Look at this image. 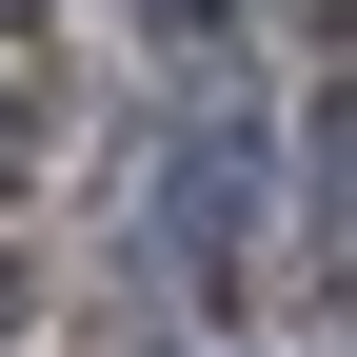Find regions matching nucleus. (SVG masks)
<instances>
[{
    "mask_svg": "<svg viewBox=\"0 0 357 357\" xmlns=\"http://www.w3.org/2000/svg\"><path fill=\"white\" fill-rule=\"evenodd\" d=\"M20 337H40V278H20V258H0V357H20Z\"/></svg>",
    "mask_w": 357,
    "mask_h": 357,
    "instance_id": "obj_4",
    "label": "nucleus"
},
{
    "mask_svg": "<svg viewBox=\"0 0 357 357\" xmlns=\"http://www.w3.org/2000/svg\"><path fill=\"white\" fill-rule=\"evenodd\" d=\"M258 218H278V159H258L238 119L139 139V258H178L199 298H238V278H258Z\"/></svg>",
    "mask_w": 357,
    "mask_h": 357,
    "instance_id": "obj_1",
    "label": "nucleus"
},
{
    "mask_svg": "<svg viewBox=\"0 0 357 357\" xmlns=\"http://www.w3.org/2000/svg\"><path fill=\"white\" fill-rule=\"evenodd\" d=\"M139 40H238V0H119Z\"/></svg>",
    "mask_w": 357,
    "mask_h": 357,
    "instance_id": "obj_2",
    "label": "nucleus"
},
{
    "mask_svg": "<svg viewBox=\"0 0 357 357\" xmlns=\"http://www.w3.org/2000/svg\"><path fill=\"white\" fill-rule=\"evenodd\" d=\"M20 159H40V79L0 60V178H20Z\"/></svg>",
    "mask_w": 357,
    "mask_h": 357,
    "instance_id": "obj_3",
    "label": "nucleus"
}]
</instances>
